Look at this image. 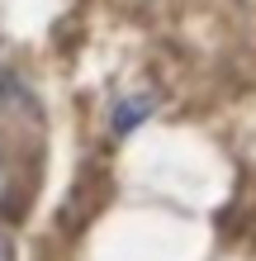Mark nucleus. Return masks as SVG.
Here are the masks:
<instances>
[{
	"mask_svg": "<svg viewBox=\"0 0 256 261\" xmlns=\"http://www.w3.org/2000/svg\"><path fill=\"white\" fill-rule=\"evenodd\" d=\"M0 261H14V247H10V238L0 233Z\"/></svg>",
	"mask_w": 256,
	"mask_h": 261,
	"instance_id": "f03ea898",
	"label": "nucleus"
},
{
	"mask_svg": "<svg viewBox=\"0 0 256 261\" xmlns=\"http://www.w3.org/2000/svg\"><path fill=\"white\" fill-rule=\"evenodd\" d=\"M147 110H152V100H124V105L114 110V133H133V128L143 124Z\"/></svg>",
	"mask_w": 256,
	"mask_h": 261,
	"instance_id": "f257e3e1",
	"label": "nucleus"
}]
</instances>
